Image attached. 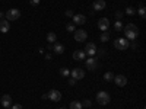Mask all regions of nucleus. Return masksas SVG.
<instances>
[{
  "label": "nucleus",
  "instance_id": "obj_27",
  "mask_svg": "<svg viewBox=\"0 0 146 109\" xmlns=\"http://www.w3.org/2000/svg\"><path fill=\"white\" fill-rule=\"evenodd\" d=\"M91 100L89 99H85V100H82V108H91Z\"/></svg>",
  "mask_w": 146,
  "mask_h": 109
},
{
  "label": "nucleus",
  "instance_id": "obj_22",
  "mask_svg": "<svg viewBox=\"0 0 146 109\" xmlns=\"http://www.w3.org/2000/svg\"><path fill=\"white\" fill-rule=\"evenodd\" d=\"M100 39H101V42H108V41H110V32L104 31V32L101 33V36H100Z\"/></svg>",
  "mask_w": 146,
  "mask_h": 109
},
{
  "label": "nucleus",
  "instance_id": "obj_16",
  "mask_svg": "<svg viewBox=\"0 0 146 109\" xmlns=\"http://www.w3.org/2000/svg\"><path fill=\"white\" fill-rule=\"evenodd\" d=\"M94 12H98V10H104L105 9V2L104 0H95L94 5H92Z\"/></svg>",
  "mask_w": 146,
  "mask_h": 109
},
{
  "label": "nucleus",
  "instance_id": "obj_2",
  "mask_svg": "<svg viewBox=\"0 0 146 109\" xmlns=\"http://www.w3.org/2000/svg\"><path fill=\"white\" fill-rule=\"evenodd\" d=\"M110 100H111V98H110V95L105 92V90H101L96 93V102H98L101 106H105L110 103Z\"/></svg>",
  "mask_w": 146,
  "mask_h": 109
},
{
  "label": "nucleus",
  "instance_id": "obj_1",
  "mask_svg": "<svg viewBox=\"0 0 146 109\" xmlns=\"http://www.w3.org/2000/svg\"><path fill=\"white\" fill-rule=\"evenodd\" d=\"M123 32L126 33V39L135 41L139 35V28L135 25V23H127V25L123 28Z\"/></svg>",
  "mask_w": 146,
  "mask_h": 109
},
{
  "label": "nucleus",
  "instance_id": "obj_31",
  "mask_svg": "<svg viewBox=\"0 0 146 109\" xmlns=\"http://www.w3.org/2000/svg\"><path fill=\"white\" fill-rule=\"evenodd\" d=\"M115 18H117V20H121V18H123V12H117Z\"/></svg>",
  "mask_w": 146,
  "mask_h": 109
},
{
  "label": "nucleus",
  "instance_id": "obj_10",
  "mask_svg": "<svg viewBox=\"0 0 146 109\" xmlns=\"http://www.w3.org/2000/svg\"><path fill=\"white\" fill-rule=\"evenodd\" d=\"M86 67H88V70H91V71L96 70V67H98V60H96L95 57H89V58L86 60Z\"/></svg>",
  "mask_w": 146,
  "mask_h": 109
},
{
  "label": "nucleus",
  "instance_id": "obj_4",
  "mask_svg": "<svg viewBox=\"0 0 146 109\" xmlns=\"http://www.w3.org/2000/svg\"><path fill=\"white\" fill-rule=\"evenodd\" d=\"M21 18V10L19 9H9L6 13V20H18Z\"/></svg>",
  "mask_w": 146,
  "mask_h": 109
},
{
  "label": "nucleus",
  "instance_id": "obj_36",
  "mask_svg": "<svg viewBox=\"0 0 146 109\" xmlns=\"http://www.w3.org/2000/svg\"><path fill=\"white\" fill-rule=\"evenodd\" d=\"M5 19V13H3V12H0V20H3Z\"/></svg>",
  "mask_w": 146,
  "mask_h": 109
},
{
  "label": "nucleus",
  "instance_id": "obj_11",
  "mask_svg": "<svg viewBox=\"0 0 146 109\" xmlns=\"http://www.w3.org/2000/svg\"><path fill=\"white\" fill-rule=\"evenodd\" d=\"M73 23L75 25H85L86 23V16L85 15H73Z\"/></svg>",
  "mask_w": 146,
  "mask_h": 109
},
{
  "label": "nucleus",
  "instance_id": "obj_23",
  "mask_svg": "<svg viewBox=\"0 0 146 109\" xmlns=\"http://www.w3.org/2000/svg\"><path fill=\"white\" fill-rule=\"evenodd\" d=\"M104 80H105V81H113V80H114V73L107 71L105 74H104Z\"/></svg>",
  "mask_w": 146,
  "mask_h": 109
},
{
  "label": "nucleus",
  "instance_id": "obj_5",
  "mask_svg": "<svg viewBox=\"0 0 146 109\" xmlns=\"http://www.w3.org/2000/svg\"><path fill=\"white\" fill-rule=\"evenodd\" d=\"M73 33H75V39L78 42H85V41H86V38H88V32L85 31V29H76Z\"/></svg>",
  "mask_w": 146,
  "mask_h": 109
},
{
  "label": "nucleus",
  "instance_id": "obj_34",
  "mask_svg": "<svg viewBox=\"0 0 146 109\" xmlns=\"http://www.w3.org/2000/svg\"><path fill=\"white\" fill-rule=\"evenodd\" d=\"M129 47H131L133 50H136V48H137V44H136L135 41H133V42H130V45H129Z\"/></svg>",
  "mask_w": 146,
  "mask_h": 109
},
{
  "label": "nucleus",
  "instance_id": "obj_37",
  "mask_svg": "<svg viewBox=\"0 0 146 109\" xmlns=\"http://www.w3.org/2000/svg\"><path fill=\"white\" fill-rule=\"evenodd\" d=\"M45 58L47 60H51V54H45Z\"/></svg>",
  "mask_w": 146,
  "mask_h": 109
},
{
  "label": "nucleus",
  "instance_id": "obj_15",
  "mask_svg": "<svg viewBox=\"0 0 146 109\" xmlns=\"http://www.w3.org/2000/svg\"><path fill=\"white\" fill-rule=\"evenodd\" d=\"M53 51H54L56 54H58V55H60V54H63V53L66 51V48H64V45H63V44H60V42H57V41H56V42L53 44Z\"/></svg>",
  "mask_w": 146,
  "mask_h": 109
},
{
  "label": "nucleus",
  "instance_id": "obj_8",
  "mask_svg": "<svg viewBox=\"0 0 146 109\" xmlns=\"http://www.w3.org/2000/svg\"><path fill=\"white\" fill-rule=\"evenodd\" d=\"M83 53L86 54V55H89V57L95 55V53H96V45H95L94 42H88L86 45H85V50H83Z\"/></svg>",
  "mask_w": 146,
  "mask_h": 109
},
{
  "label": "nucleus",
  "instance_id": "obj_7",
  "mask_svg": "<svg viewBox=\"0 0 146 109\" xmlns=\"http://www.w3.org/2000/svg\"><path fill=\"white\" fill-rule=\"evenodd\" d=\"M48 99H50L51 102H60L62 100V93H60L58 90H56V89H53V90L48 92Z\"/></svg>",
  "mask_w": 146,
  "mask_h": 109
},
{
  "label": "nucleus",
  "instance_id": "obj_33",
  "mask_svg": "<svg viewBox=\"0 0 146 109\" xmlns=\"http://www.w3.org/2000/svg\"><path fill=\"white\" fill-rule=\"evenodd\" d=\"M29 3H31L32 6H38V5H40V0H29Z\"/></svg>",
  "mask_w": 146,
  "mask_h": 109
},
{
  "label": "nucleus",
  "instance_id": "obj_25",
  "mask_svg": "<svg viewBox=\"0 0 146 109\" xmlns=\"http://www.w3.org/2000/svg\"><path fill=\"white\" fill-rule=\"evenodd\" d=\"M66 31L67 32H75L76 31V25H75V23H67V25H66Z\"/></svg>",
  "mask_w": 146,
  "mask_h": 109
},
{
  "label": "nucleus",
  "instance_id": "obj_12",
  "mask_svg": "<svg viewBox=\"0 0 146 109\" xmlns=\"http://www.w3.org/2000/svg\"><path fill=\"white\" fill-rule=\"evenodd\" d=\"M98 28L104 32V31H108V28H110V20H108V18H101L100 20H98Z\"/></svg>",
  "mask_w": 146,
  "mask_h": 109
},
{
  "label": "nucleus",
  "instance_id": "obj_32",
  "mask_svg": "<svg viewBox=\"0 0 146 109\" xmlns=\"http://www.w3.org/2000/svg\"><path fill=\"white\" fill-rule=\"evenodd\" d=\"M10 109H22V105L21 103H16V105H12Z\"/></svg>",
  "mask_w": 146,
  "mask_h": 109
},
{
  "label": "nucleus",
  "instance_id": "obj_20",
  "mask_svg": "<svg viewBox=\"0 0 146 109\" xmlns=\"http://www.w3.org/2000/svg\"><path fill=\"white\" fill-rule=\"evenodd\" d=\"M123 28H124V25H123V22H121V20H117V22L114 23V31L123 32Z\"/></svg>",
  "mask_w": 146,
  "mask_h": 109
},
{
  "label": "nucleus",
  "instance_id": "obj_26",
  "mask_svg": "<svg viewBox=\"0 0 146 109\" xmlns=\"http://www.w3.org/2000/svg\"><path fill=\"white\" fill-rule=\"evenodd\" d=\"M126 13H127V15H130V16H133V15H136V9H133V7H127V9H126Z\"/></svg>",
  "mask_w": 146,
  "mask_h": 109
},
{
  "label": "nucleus",
  "instance_id": "obj_3",
  "mask_svg": "<svg viewBox=\"0 0 146 109\" xmlns=\"http://www.w3.org/2000/svg\"><path fill=\"white\" fill-rule=\"evenodd\" d=\"M129 45H130V42H129V39H126V38H117V39L114 41V47L117 48V50H120V51L127 50Z\"/></svg>",
  "mask_w": 146,
  "mask_h": 109
},
{
  "label": "nucleus",
  "instance_id": "obj_18",
  "mask_svg": "<svg viewBox=\"0 0 146 109\" xmlns=\"http://www.w3.org/2000/svg\"><path fill=\"white\" fill-rule=\"evenodd\" d=\"M47 41H48V44H54V42L57 41L56 32H48V33H47Z\"/></svg>",
  "mask_w": 146,
  "mask_h": 109
},
{
  "label": "nucleus",
  "instance_id": "obj_21",
  "mask_svg": "<svg viewBox=\"0 0 146 109\" xmlns=\"http://www.w3.org/2000/svg\"><path fill=\"white\" fill-rule=\"evenodd\" d=\"M70 109H82V102H79V100H73V102H70V106H69Z\"/></svg>",
  "mask_w": 146,
  "mask_h": 109
},
{
  "label": "nucleus",
  "instance_id": "obj_17",
  "mask_svg": "<svg viewBox=\"0 0 146 109\" xmlns=\"http://www.w3.org/2000/svg\"><path fill=\"white\" fill-rule=\"evenodd\" d=\"M85 57H86V54H85L83 51H80V50H76L75 53H73V60H76V61L85 60Z\"/></svg>",
  "mask_w": 146,
  "mask_h": 109
},
{
  "label": "nucleus",
  "instance_id": "obj_9",
  "mask_svg": "<svg viewBox=\"0 0 146 109\" xmlns=\"http://www.w3.org/2000/svg\"><path fill=\"white\" fill-rule=\"evenodd\" d=\"M118 87H123V86H126L127 84V79H126V76H123V74H117V76H114V80H113Z\"/></svg>",
  "mask_w": 146,
  "mask_h": 109
},
{
  "label": "nucleus",
  "instance_id": "obj_30",
  "mask_svg": "<svg viewBox=\"0 0 146 109\" xmlns=\"http://www.w3.org/2000/svg\"><path fill=\"white\" fill-rule=\"evenodd\" d=\"M95 54H98V57H104L105 50H96V53H95Z\"/></svg>",
  "mask_w": 146,
  "mask_h": 109
},
{
  "label": "nucleus",
  "instance_id": "obj_13",
  "mask_svg": "<svg viewBox=\"0 0 146 109\" xmlns=\"http://www.w3.org/2000/svg\"><path fill=\"white\" fill-rule=\"evenodd\" d=\"M0 103H2L3 108L9 109V108L12 106V98H10L9 95H3V96H2V99H0Z\"/></svg>",
  "mask_w": 146,
  "mask_h": 109
},
{
  "label": "nucleus",
  "instance_id": "obj_6",
  "mask_svg": "<svg viewBox=\"0 0 146 109\" xmlns=\"http://www.w3.org/2000/svg\"><path fill=\"white\" fill-rule=\"evenodd\" d=\"M70 76L75 79V80H82V79L85 77V71H83L82 68L76 67V68H73V70L70 71Z\"/></svg>",
  "mask_w": 146,
  "mask_h": 109
},
{
  "label": "nucleus",
  "instance_id": "obj_29",
  "mask_svg": "<svg viewBox=\"0 0 146 109\" xmlns=\"http://www.w3.org/2000/svg\"><path fill=\"white\" fill-rule=\"evenodd\" d=\"M67 81H69V84H70V86H75V84H76V81H78V80H75V79H73V77H70V79H69Z\"/></svg>",
  "mask_w": 146,
  "mask_h": 109
},
{
  "label": "nucleus",
  "instance_id": "obj_24",
  "mask_svg": "<svg viewBox=\"0 0 146 109\" xmlns=\"http://www.w3.org/2000/svg\"><path fill=\"white\" fill-rule=\"evenodd\" d=\"M60 76H63V77H69L70 76V70L66 68V67H62L60 68Z\"/></svg>",
  "mask_w": 146,
  "mask_h": 109
},
{
  "label": "nucleus",
  "instance_id": "obj_14",
  "mask_svg": "<svg viewBox=\"0 0 146 109\" xmlns=\"http://www.w3.org/2000/svg\"><path fill=\"white\" fill-rule=\"evenodd\" d=\"M10 31V22L3 19V20H0V32L2 33H7Z\"/></svg>",
  "mask_w": 146,
  "mask_h": 109
},
{
  "label": "nucleus",
  "instance_id": "obj_35",
  "mask_svg": "<svg viewBox=\"0 0 146 109\" xmlns=\"http://www.w3.org/2000/svg\"><path fill=\"white\" fill-rule=\"evenodd\" d=\"M41 98H42V99H44V100H45V99H48V93H44V95H42V96H41Z\"/></svg>",
  "mask_w": 146,
  "mask_h": 109
},
{
  "label": "nucleus",
  "instance_id": "obj_19",
  "mask_svg": "<svg viewBox=\"0 0 146 109\" xmlns=\"http://www.w3.org/2000/svg\"><path fill=\"white\" fill-rule=\"evenodd\" d=\"M136 13H139L140 19H146V9H145V5H140L139 9L136 10Z\"/></svg>",
  "mask_w": 146,
  "mask_h": 109
},
{
  "label": "nucleus",
  "instance_id": "obj_28",
  "mask_svg": "<svg viewBox=\"0 0 146 109\" xmlns=\"http://www.w3.org/2000/svg\"><path fill=\"white\" fill-rule=\"evenodd\" d=\"M64 15H66L67 18H73V15H75V13H73V10H72V9H67V10L64 12Z\"/></svg>",
  "mask_w": 146,
  "mask_h": 109
}]
</instances>
